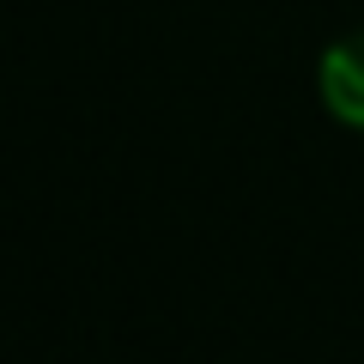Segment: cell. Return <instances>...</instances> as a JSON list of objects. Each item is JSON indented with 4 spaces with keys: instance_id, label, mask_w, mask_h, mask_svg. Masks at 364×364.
Instances as JSON below:
<instances>
[{
    "instance_id": "6da1fadb",
    "label": "cell",
    "mask_w": 364,
    "mask_h": 364,
    "mask_svg": "<svg viewBox=\"0 0 364 364\" xmlns=\"http://www.w3.org/2000/svg\"><path fill=\"white\" fill-rule=\"evenodd\" d=\"M322 104L346 128H364V31H346L322 55Z\"/></svg>"
}]
</instances>
